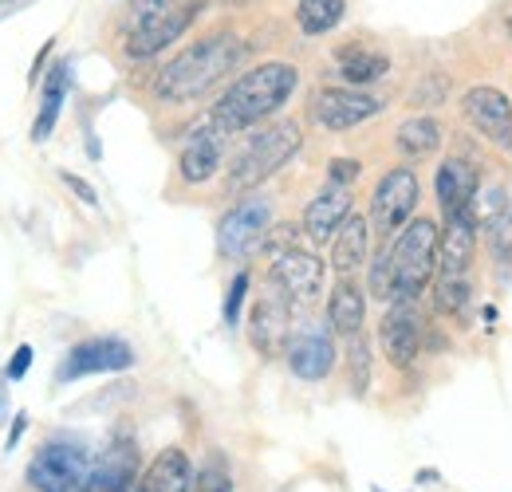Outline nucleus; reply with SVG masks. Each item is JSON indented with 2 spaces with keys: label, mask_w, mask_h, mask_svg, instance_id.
Listing matches in <instances>:
<instances>
[{
  "label": "nucleus",
  "mask_w": 512,
  "mask_h": 492,
  "mask_svg": "<svg viewBox=\"0 0 512 492\" xmlns=\"http://www.w3.org/2000/svg\"><path fill=\"white\" fill-rule=\"evenodd\" d=\"M245 60V40L229 28H217L209 36H197L193 44H186L174 60L166 63L154 79V99L182 107V103H197L205 99L221 79L233 75V67H241Z\"/></svg>",
  "instance_id": "nucleus-1"
},
{
  "label": "nucleus",
  "mask_w": 512,
  "mask_h": 492,
  "mask_svg": "<svg viewBox=\"0 0 512 492\" xmlns=\"http://www.w3.org/2000/svg\"><path fill=\"white\" fill-rule=\"evenodd\" d=\"M300 87V67L288 60H264L249 67L229 83V91L213 103L209 123L221 126L229 138L241 130H253L264 119H272Z\"/></svg>",
  "instance_id": "nucleus-2"
},
{
  "label": "nucleus",
  "mask_w": 512,
  "mask_h": 492,
  "mask_svg": "<svg viewBox=\"0 0 512 492\" xmlns=\"http://www.w3.org/2000/svg\"><path fill=\"white\" fill-rule=\"evenodd\" d=\"M304 146V130L296 119H280V123L264 126L241 142V150L225 162V193H253L256 185H264L272 174H280Z\"/></svg>",
  "instance_id": "nucleus-3"
},
{
  "label": "nucleus",
  "mask_w": 512,
  "mask_h": 492,
  "mask_svg": "<svg viewBox=\"0 0 512 492\" xmlns=\"http://www.w3.org/2000/svg\"><path fill=\"white\" fill-rule=\"evenodd\" d=\"M438 225L430 217H410L402 233L386 245L390 252V300H418L438 268Z\"/></svg>",
  "instance_id": "nucleus-4"
},
{
  "label": "nucleus",
  "mask_w": 512,
  "mask_h": 492,
  "mask_svg": "<svg viewBox=\"0 0 512 492\" xmlns=\"http://www.w3.org/2000/svg\"><path fill=\"white\" fill-rule=\"evenodd\" d=\"M272 225H276V209H272L268 197H260V193L241 197V201L221 217V225H217V248H221V256H225V260H245V256H253L256 248L264 245V237L272 233Z\"/></svg>",
  "instance_id": "nucleus-5"
},
{
  "label": "nucleus",
  "mask_w": 512,
  "mask_h": 492,
  "mask_svg": "<svg viewBox=\"0 0 512 492\" xmlns=\"http://www.w3.org/2000/svg\"><path fill=\"white\" fill-rule=\"evenodd\" d=\"M414 209H418V174L410 166L386 170L371 197V229L379 233L383 245L402 233V225L414 217Z\"/></svg>",
  "instance_id": "nucleus-6"
},
{
  "label": "nucleus",
  "mask_w": 512,
  "mask_h": 492,
  "mask_svg": "<svg viewBox=\"0 0 512 492\" xmlns=\"http://www.w3.org/2000/svg\"><path fill=\"white\" fill-rule=\"evenodd\" d=\"M383 111L386 99L371 95V91H359V87H323L312 99V123L320 130H331V134H343V130L371 123Z\"/></svg>",
  "instance_id": "nucleus-7"
},
{
  "label": "nucleus",
  "mask_w": 512,
  "mask_h": 492,
  "mask_svg": "<svg viewBox=\"0 0 512 492\" xmlns=\"http://www.w3.org/2000/svg\"><path fill=\"white\" fill-rule=\"evenodd\" d=\"M91 469V457L75 441H52L28 461V485L36 492H75Z\"/></svg>",
  "instance_id": "nucleus-8"
},
{
  "label": "nucleus",
  "mask_w": 512,
  "mask_h": 492,
  "mask_svg": "<svg viewBox=\"0 0 512 492\" xmlns=\"http://www.w3.org/2000/svg\"><path fill=\"white\" fill-rule=\"evenodd\" d=\"M201 4L197 0H186L170 12H158V16H146V20H134V28L127 32V56L130 60H154L158 52H166L170 44H178L186 32L193 28Z\"/></svg>",
  "instance_id": "nucleus-9"
},
{
  "label": "nucleus",
  "mask_w": 512,
  "mask_h": 492,
  "mask_svg": "<svg viewBox=\"0 0 512 492\" xmlns=\"http://www.w3.org/2000/svg\"><path fill=\"white\" fill-rule=\"evenodd\" d=\"M268 284L280 288L292 304H312L323 292V260L308 248H280V252H272Z\"/></svg>",
  "instance_id": "nucleus-10"
},
{
  "label": "nucleus",
  "mask_w": 512,
  "mask_h": 492,
  "mask_svg": "<svg viewBox=\"0 0 512 492\" xmlns=\"http://www.w3.org/2000/svg\"><path fill=\"white\" fill-rule=\"evenodd\" d=\"M379 347L390 367L406 370L422 355V315L418 300H390L383 323H379Z\"/></svg>",
  "instance_id": "nucleus-11"
},
{
  "label": "nucleus",
  "mask_w": 512,
  "mask_h": 492,
  "mask_svg": "<svg viewBox=\"0 0 512 492\" xmlns=\"http://www.w3.org/2000/svg\"><path fill=\"white\" fill-rule=\"evenodd\" d=\"M288 339H292V300L268 284V292L253 304L249 315V343L264 359L288 351Z\"/></svg>",
  "instance_id": "nucleus-12"
},
{
  "label": "nucleus",
  "mask_w": 512,
  "mask_h": 492,
  "mask_svg": "<svg viewBox=\"0 0 512 492\" xmlns=\"http://www.w3.org/2000/svg\"><path fill=\"white\" fill-rule=\"evenodd\" d=\"M461 111H465L469 126H473L485 142H493V146H501V150L512 146V103L505 91L485 87V83H481V87H469L465 99H461Z\"/></svg>",
  "instance_id": "nucleus-13"
},
{
  "label": "nucleus",
  "mask_w": 512,
  "mask_h": 492,
  "mask_svg": "<svg viewBox=\"0 0 512 492\" xmlns=\"http://www.w3.org/2000/svg\"><path fill=\"white\" fill-rule=\"evenodd\" d=\"M134 367V351L123 339L99 335V339H83L67 351L64 367H60V382H75L87 374H119V370Z\"/></svg>",
  "instance_id": "nucleus-14"
},
{
  "label": "nucleus",
  "mask_w": 512,
  "mask_h": 492,
  "mask_svg": "<svg viewBox=\"0 0 512 492\" xmlns=\"http://www.w3.org/2000/svg\"><path fill=\"white\" fill-rule=\"evenodd\" d=\"M225 146H229V134L221 126H213L209 119L201 126H193V134L186 138L182 154H178V174L182 182L201 185L209 182L221 166H225Z\"/></svg>",
  "instance_id": "nucleus-15"
},
{
  "label": "nucleus",
  "mask_w": 512,
  "mask_h": 492,
  "mask_svg": "<svg viewBox=\"0 0 512 492\" xmlns=\"http://www.w3.org/2000/svg\"><path fill=\"white\" fill-rule=\"evenodd\" d=\"M288 367L304 382L327 378L331 367H335V335H331V327L304 323L300 331H292V339H288Z\"/></svg>",
  "instance_id": "nucleus-16"
},
{
  "label": "nucleus",
  "mask_w": 512,
  "mask_h": 492,
  "mask_svg": "<svg viewBox=\"0 0 512 492\" xmlns=\"http://www.w3.org/2000/svg\"><path fill=\"white\" fill-rule=\"evenodd\" d=\"M347 217H351V189H347V185L327 182L320 193L308 201L300 229L308 233L312 245H331V237L339 233V225H343Z\"/></svg>",
  "instance_id": "nucleus-17"
},
{
  "label": "nucleus",
  "mask_w": 512,
  "mask_h": 492,
  "mask_svg": "<svg viewBox=\"0 0 512 492\" xmlns=\"http://www.w3.org/2000/svg\"><path fill=\"white\" fill-rule=\"evenodd\" d=\"M134 477H138V453H134L130 441H119L87 469L83 485L75 492H130Z\"/></svg>",
  "instance_id": "nucleus-18"
},
{
  "label": "nucleus",
  "mask_w": 512,
  "mask_h": 492,
  "mask_svg": "<svg viewBox=\"0 0 512 492\" xmlns=\"http://www.w3.org/2000/svg\"><path fill=\"white\" fill-rule=\"evenodd\" d=\"M477 252V221L473 213L449 217L446 229L438 233V276H469Z\"/></svg>",
  "instance_id": "nucleus-19"
},
{
  "label": "nucleus",
  "mask_w": 512,
  "mask_h": 492,
  "mask_svg": "<svg viewBox=\"0 0 512 492\" xmlns=\"http://www.w3.org/2000/svg\"><path fill=\"white\" fill-rule=\"evenodd\" d=\"M434 189H438V205H442V217H461V213H473V197H477V174L465 158H446L438 166V178H434Z\"/></svg>",
  "instance_id": "nucleus-20"
},
{
  "label": "nucleus",
  "mask_w": 512,
  "mask_h": 492,
  "mask_svg": "<svg viewBox=\"0 0 512 492\" xmlns=\"http://www.w3.org/2000/svg\"><path fill=\"white\" fill-rule=\"evenodd\" d=\"M363 323H367V292L355 284V276H339V284L331 288V300H327L331 335L351 339V335L363 331Z\"/></svg>",
  "instance_id": "nucleus-21"
},
{
  "label": "nucleus",
  "mask_w": 512,
  "mask_h": 492,
  "mask_svg": "<svg viewBox=\"0 0 512 492\" xmlns=\"http://www.w3.org/2000/svg\"><path fill=\"white\" fill-rule=\"evenodd\" d=\"M367 256H371V221L351 213L331 237V268L335 276H355L367 264Z\"/></svg>",
  "instance_id": "nucleus-22"
},
{
  "label": "nucleus",
  "mask_w": 512,
  "mask_h": 492,
  "mask_svg": "<svg viewBox=\"0 0 512 492\" xmlns=\"http://www.w3.org/2000/svg\"><path fill=\"white\" fill-rule=\"evenodd\" d=\"M190 489H193V465L190 457H186V449H178V445L162 449L146 465V473L138 481V492H190Z\"/></svg>",
  "instance_id": "nucleus-23"
},
{
  "label": "nucleus",
  "mask_w": 512,
  "mask_h": 492,
  "mask_svg": "<svg viewBox=\"0 0 512 492\" xmlns=\"http://www.w3.org/2000/svg\"><path fill=\"white\" fill-rule=\"evenodd\" d=\"M442 138H446V126L438 123L434 115H414L394 130V146L406 162H426L442 150Z\"/></svg>",
  "instance_id": "nucleus-24"
},
{
  "label": "nucleus",
  "mask_w": 512,
  "mask_h": 492,
  "mask_svg": "<svg viewBox=\"0 0 512 492\" xmlns=\"http://www.w3.org/2000/svg\"><path fill=\"white\" fill-rule=\"evenodd\" d=\"M71 91V60H60L48 67V79H44V95H40V115L32 123V142H48L52 130H56V119L64 111V99Z\"/></svg>",
  "instance_id": "nucleus-25"
},
{
  "label": "nucleus",
  "mask_w": 512,
  "mask_h": 492,
  "mask_svg": "<svg viewBox=\"0 0 512 492\" xmlns=\"http://www.w3.org/2000/svg\"><path fill=\"white\" fill-rule=\"evenodd\" d=\"M335 63H339V75H343L351 87H367V83L383 79L386 71H390V60H386L383 52L367 48V44H347V48H339V52H335Z\"/></svg>",
  "instance_id": "nucleus-26"
},
{
  "label": "nucleus",
  "mask_w": 512,
  "mask_h": 492,
  "mask_svg": "<svg viewBox=\"0 0 512 492\" xmlns=\"http://www.w3.org/2000/svg\"><path fill=\"white\" fill-rule=\"evenodd\" d=\"M347 12V0H300L296 4V28L304 36H327Z\"/></svg>",
  "instance_id": "nucleus-27"
},
{
  "label": "nucleus",
  "mask_w": 512,
  "mask_h": 492,
  "mask_svg": "<svg viewBox=\"0 0 512 492\" xmlns=\"http://www.w3.org/2000/svg\"><path fill=\"white\" fill-rule=\"evenodd\" d=\"M469 300H473V284H469V276H438V284H434V311H438V315L465 319Z\"/></svg>",
  "instance_id": "nucleus-28"
},
{
  "label": "nucleus",
  "mask_w": 512,
  "mask_h": 492,
  "mask_svg": "<svg viewBox=\"0 0 512 492\" xmlns=\"http://www.w3.org/2000/svg\"><path fill=\"white\" fill-rule=\"evenodd\" d=\"M347 370H351V390L363 398L371 390V339L363 331L347 339Z\"/></svg>",
  "instance_id": "nucleus-29"
},
{
  "label": "nucleus",
  "mask_w": 512,
  "mask_h": 492,
  "mask_svg": "<svg viewBox=\"0 0 512 492\" xmlns=\"http://www.w3.org/2000/svg\"><path fill=\"white\" fill-rule=\"evenodd\" d=\"M193 492H233V473L221 453H209L193 473Z\"/></svg>",
  "instance_id": "nucleus-30"
},
{
  "label": "nucleus",
  "mask_w": 512,
  "mask_h": 492,
  "mask_svg": "<svg viewBox=\"0 0 512 492\" xmlns=\"http://www.w3.org/2000/svg\"><path fill=\"white\" fill-rule=\"evenodd\" d=\"M505 213H509V193L501 185L477 189V197H473V221L477 225H497Z\"/></svg>",
  "instance_id": "nucleus-31"
},
{
  "label": "nucleus",
  "mask_w": 512,
  "mask_h": 492,
  "mask_svg": "<svg viewBox=\"0 0 512 492\" xmlns=\"http://www.w3.org/2000/svg\"><path fill=\"white\" fill-rule=\"evenodd\" d=\"M245 296H249V272H237V276L229 280V292H225V323H229V327H237V323H241Z\"/></svg>",
  "instance_id": "nucleus-32"
},
{
  "label": "nucleus",
  "mask_w": 512,
  "mask_h": 492,
  "mask_svg": "<svg viewBox=\"0 0 512 492\" xmlns=\"http://www.w3.org/2000/svg\"><path fill=\"white\" fill-rule=\"evenodd\" d=\"M390 245V241H386ZM386 245H383V252L375 256V264H371V296L375 300H390V252H386Z\"/></svg>",
  "instance_id": "nucleus-33"
},
{
  "label": "nucleus",
  "mask_w": 512,
  "mask_h": 492,
  "mask_svg": "<svg viewBox=\"0 0 512 492\" xmlns=\"http://www.w3.org/2000/svg\"><path fill=\"white\" fill-rule=\"evenodd\" d=\"M359 174H363V166H359L355 158H335V162L327 166V178H331L335 185H351Z\"/></svg>",
  "instance_id": "nucleus-34"
},
{
  "label": "nucleus",
  "mask_w": 512,
  "mask_h": 492,
  "mask_svg": "<svg viewBox=\"0 0 512 492\" xmlns=\"http://www.w3.org/2000/svg\"><path fill=\"white\" fill-rule=\"evenodd\" d=\"M28 367H32V347H16V355H12L8 367H4V378H8V382H20V378L28 374Z\"/></svg>",
  "instance_id": "nucleus-35"
},
{
  "label": "nucleus",
  "mask_w": 512,
  "mask_h": 492,
  "mask_svg": "<svg viewBox=\"0 0 512 492\" xmlns=\"http://www.w3.org/2000/svg\"><path fill=\"white\" fill-rule=\"evenodd\" d=\"M60 178H64V185H67V189H71V193H75V197H79V201H83V205H91V209L99 205V193H95V189H91V185H87V182H83V178H75L71 170H64Z\"/></svg>",
  "instance_id": "nucleus-36"
},
{
  "label": "nucleus",
  "mask_w": 512,
  "mask_h": 492,
  "mask_svg": "<svg viewBox=\"0 0 512 492\" xmlns=\"http://www.w3.org/2000/svg\"><path fill=\"white\" fill-rule=\"evenodd\" d=\"M186 0H134V20H146V16H158V12H170Z\"/></svg>",
  "instance_id": "nucleus-37"
},
{
  "label": "nucleus",
  "mask_w": 512,
  "mask_h": 492,
  "mask_svg": "<svg viewBox=\"0 0 512 492\" xmlns=\"http://www.w3.org/2000/svg\"><path fill=\"white\" fill-rule=\"evenodd\" d=\"M32 4H40V0H0V20H8V16H20V12H28Z\"/></svg>",
  "instance_id": "nucleus-38"
},
{
  "label": "nucleus",
  "mask_w": 512,
  "mask_h": 492,
  "mask_svg": "<svg viewBox=\"0 0 512 492\" xmlns=\"http://www.w3.org/2000/svg\"><path fill=\"white\" fill-rule=\"evenodd\" d=\"M52 48H56V40H48V44H44V48H40V56H36V67H32V75H28V79H32V83H36V79H40V71H44V63H48V56H52Z\"/></svg>",
  "instance_id": "nucleus-39"
},
{
  "label": "nucleus",
  "mask_w": 512,
  "mask_h": 492,
  "mask_svg": "<svg viewBox=\"0 0 512 492\" xmlns=\"http://www.w3.org/2000/svg\"><path fill=\"white\" fill-rule=\"evenodd\" d=\"M20 433H24V418H16V426H12V433H8V453H12V445L20 441Z\"/></svg>",
  "instance_id": "nucleus-40"
},
{
  "label": "nucleus",
  "mask_w": 512,
  "mask_h": 492,
  "mask_svg": "<svg viewBox=\"0 0 512 492\" xmlns=\"http://www.w3.org/2000/svg\"><path fill=\"white\" fill-rule=\"evenodd\" d=\"M4 414H8V390H4V382H0V422H4Z\"/></svg>",
  "instance_id": "nucleus-41"
},
{
  "label": "nucleus",
  "mask_w": 512,
  "mask_h": 492,
  "mask_svg": "<svg viewBox=\"0 0 512 492\" xmlns=\"http://www.w3.org/2000/svg\"><path fill=\"white\" fill-rule=\"evenodd\" d=\"M233 4H253V0H233Z\"/></svg>",
  "instance_id": "nucleus-42"
},
{
  "label": "nucleus",
  "mask_w": 512,
  "mask_h": 492,
  "mask_svg": "<svg viewBox=\"0 0 512 492\" xmlns=\"http://www.w3.org/2000/svg\"><path fill=\"white\" fill-rule=\"evenodd\" d=\"M509 28H512V12H509Z\"/></svg>",
  "instance_id": "nucleus-43"
}]
</instances>
